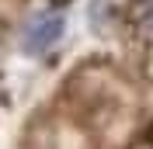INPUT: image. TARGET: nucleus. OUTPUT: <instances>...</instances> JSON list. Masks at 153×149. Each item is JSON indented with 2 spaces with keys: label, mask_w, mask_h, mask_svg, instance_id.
Masks as SVG:
<instances>
[{
  "label": "nucleus",
  "mask_w": 153,
  "mask_h": 149,
  "mask_svg": "<svg viewBox=\"0 0 153 149\" xmlns=\"http://www.w3.org/2000/svg\"><path fill=\"white\" fill-rule=\"evenodd\" d=\"M59 35H63V18H59V14H42V18H35L28 24V31H25V49H28V52H45Z\"/></svg>",
  "instance_id": "obj_1"
}]
</instances>
